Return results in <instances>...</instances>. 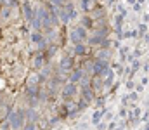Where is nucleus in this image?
<instances>
[{"label":"nucleus","instance_id":"obj_1","mask_svg":"<svg viewBox=\"0 0 149 130\" xmlns=\"http://www.w3.org/2000/svg\"><path fill=\"white\" fill-rule=\"evenodd\" d=\"M104 0H0V130H63L113 82Z\"/></svg>","mask_w":149,"mask_h":130}]
</instances>
